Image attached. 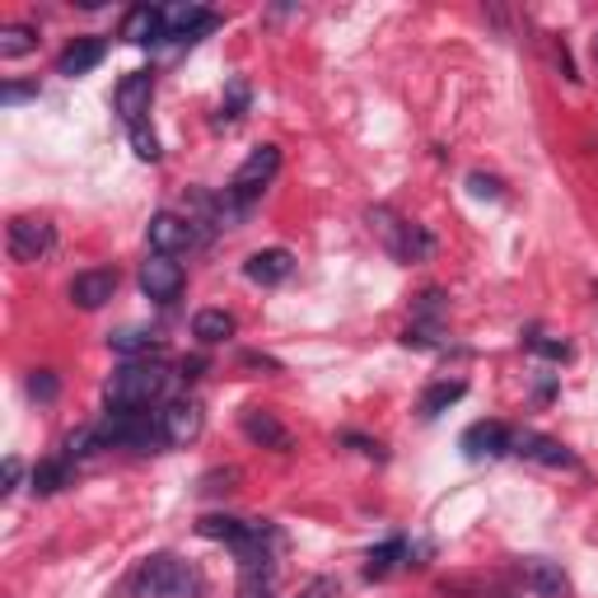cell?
<instances>
[{"instance_id": "cell-1", "label": "cell", "mask_w": 598, "mask_h": 598, "mask_svg": "<svg viewBox=\"0 0 598 598\" xmlns=\"http://www.w3.org/2000/svg\"><path fill=\"white\" fill-rule=\"evenodd\" d=\"M173 384V374L154 361H127L122 370H113V378L104 384L108 407H154L164 403V393Z\"/></svg>"}, {"instance_id": "cell-2", "label": "cell", "mask_w": 598, "mask_h": 598, "mask_svg": "<svg viewBox=\"0 0 598 598\" xmlns=\"http://www.w3.org/2000/svg\"><path fill=\"white\" fill-rule=\"evenodd\" d=\"M141 594L146 598H202L206 594V575L192 562H178V556L159 552L141 566Z\"/></svg>"}, {"instance_id": "cell-3", "label": "cell", "mask_w": 598, "mask_h": 598, "mask_svg": "<svg viewBox=\"0 0 598 598\" xmlns=\"http://www.w3.org/2000/svg\"><path fill=\"white\" fill-rule=\"evenodd\" d=\"M276 169H281V150H276V146H257V150L244 159V164H238V173L229 178V188H225V192L234 196V202L253 206L257 196H263V188L276 178Z\"/></svg>"}, {"instance_id": "cell-4", "label": "cell", "mask_w": 598, "mask_h": 598, "mask_svg": "<svg viewBox=\"0 0 598 598\" xmlns=\"http://www.w3.org/2000/svg\"><path fill=\"white\" fill-rule=\"evenodd\" d=\"M52 248H56L52 221H38V215H14L10 221V257L14 263H43Z\"/></svg>"}, {"instance_id": "cell-5", "label": "cell", "mask_w": 598, "mask_h": 598, "mask_svg": "<svg viewBox=\"0 0 598 598\" xmlns=\"http://www.w3.org/2000/svg\"><path fill=\"white\" fill-rule=\"evenodd\" d=\"M183 286H188V271H183V263H173V257L150 253L141 263V290L154 305H173V299L183 295Z\"/></svg>"}, {"instance_id": "cell-6", "label": "cell", "mask_w": 598, "mask_h": 598, "mask_svg": "<svg viewBox=\"0 0 598 598\" xmlns=\"http://www.w3.org/2000/svg\"><path fill=\"white\" fill-rule=\"evenodd\" d=\"M202 403H192V397H173V403L159 407V426H164V440L169 449H188L196 435H202Z\"/></svg>"}, {"instance_id": "cell-7", "label": "cell", "mask_w": 598, "mask_h": 598, "mask_svg": "<svg viewBox=\"0 0 598 598\" xmlns=\"http://www.w3.org/2000/svg\"><path fill=\"white\" fill-rule=\"evenodd\" d=\"M514 575H520V585L533 598H570V580L562 575V566L547 562V556H524V562L514 566Z\"/></svg>"}, {"instance_id": "cell-8", "label": "cell", "mask_w": 598, "mask_h": 598, "mask_svg": "<svg viewBox=\"0 0 598 598\" xmlns=\"http://www.w3.org/2000/svg\"><path fill=\"white\" fill-rule=\"evenodd\" d=\"M514 449V430L501 421H477L463 430V453L472 463H491V458H505Z\"/></svg>"}, {"instance_id": "cell-9", "label": "cell", "mask_w": 598, "mask_h": 598, "mask_svg": "<svg viewBox=\"0 0 598 598\" xmlns=\"http://www.w3.org/2000/svg\"><path fill=\"white\" fill-rule=\"evenodd\" d=\"M150 98H154V75L150 71H131L122 85H117V94H113L117 117H122L127 127H141L146 113H150Z\"/></svg>"}, {"instance_id": "cell-10", "label": "cell", "mask_w": 598, "mask_h": 598, "mask_svg": "<svg viewBox=\"0 0 598 598\" xmlns=\"http://www.w3.org/2000/svg\"><path fill=\"white\" fill-rule=\"evenodd\" d=\"M221 24L215 10H202V6H169L164 10V43H196L202 33H211Z\"/></svg>"}, {"instance_id": "cell-11", "label": "cell", "mask_w": 598, "mask_h": 598, "mask_svg": "<svg viewBox=\"0 0 598 598\" xmlns=\"http://www.w3.org/2000/svg\"><path fill=\"white\" fill-rule=\"evenodd\" d=\"M150 248L154 253H164V257H178V253H188L196 244V229L183 221V215H173V211H159L150 215Z\"/></svg>"}, {"instance_id": "cell-12", "label": "cell", "mask_w": 598, "mask_h": 598, "mask_svg": "<svg viewBox=\"0 0 598 598\" xmlns=\"http://www.w3.org/2000/svg\"><path fill=\"white\" fill-rule=\"evenodd\" d=\"M510 453L528 458V463H543V468H575V453H570L562 440H552V435H537V430H514V449H510Z\"/></svg>"}, {"instance_id": "cell-13", "label": "cell", "mask_w": 598, "mask_h": 598, "mask_svg": "<svg viewBox=\"0 0 598 598\" xmlns=\"http://www.w3.org/2000/svg\"><path fill=\"white\" fill-rule=\"evenodd\" d=\"M113 295H117V271L113 267H89L71 281V299L79 309H104Z\"/></svg>"}, {"instance_id": "cell-14", "label": "cell", "mask_w": 598, "mask_h": 598, "mask_svg": "<svg viewBox=\"0 0 598 598\" xmlns=\"http://www.w3.org/2000/svg\"><path fill=\"white\" fill-rule=\"evenodd\" d=\"M276 580H281L276 556H244L238 562V598H271Z\"/></svg>"}, {"instance_id": "cell-15", "label": "cell", "mask_w": 598, "mask_h": 598, "mask_svg": "<svg viewBox=\"0 0 598 598\" xmlns=\"http://www.w3.org/2000/svg\"><path fill=\"white\" fill-rule=\"evenodd\" d=\"M104 56H108V43H104V38H75V43L62 52V56H56V75H66V79H75V75H89L98 62H104Z\"/></svg>"}, {"instance_id": "cell-16", "label": "cell", "mask_w": 598, "mask_h": 598, "mask_svg": "<svg viewBox=\"0 0 598 598\" xmlns=\"http://www.w3.org/2000/svg\"><path fill=\"white\" fill-rule=\"evenodd\" d=\"M290 271H295L290 248H263V253H253L248 263H244V276H248L253 286H281Z\"/></svg>"}, {"instance_id": "cell-17", "label": "cell", "mask_w": 598, "mask_h": 598, "mask_svg": "<svg viewBox=\"0 0 598 598\" xmlns=\"http://www.w3.org/2000/svg\"><path fill=\"white\" fill-rule=\"evenodd\" d=\"M122 38L136 47H150V43H164V10L154 6H131L122 19Z\"/></svg>"}, {"instance_id": "cell-18", "label": "cell", "mask_w": 598, "mask_h": 598, "mask_svg": "<svg viewBox=\"0 0 598 598\" xmlns=\"http://www.w3.org/2000/svg\"><path fill=\"white\" fill-rule=\"evenodd\" d=\"M397 566H416L407 537H388V543L370 547V556H365V580H384V575H393Z\"/></svg>"}, {"instance_id": "cell-19", "label": "cell", "mask_w": 598, "mask_h": 598, "mask_svg": "<svg viewBox=\"0 0 598 598\" xmlns=\"http://www.w3.org/2000/svg\"><path fill=\"white\" fill-rule=\"evenodd\" d=\"M244 435H248L253 445H267V449H281V453L290 449V430L276 421L271 412H263V407H248L244 412Z\"/></svg>"}, {"instance_id": "cell-20", "label": "cell", "mask_w": 598, "mask_h": 598, "mask_svg": "<svg viewBox=\"0 0 598 598\" xmlns=\"http://www.w3.org/2000/svg\"><path fill=\"white\" fill-rule=\"evenodd\" d=\"M108 346L117 355H127V361H146V355L164 351V337H154L146 328H117V332H108Z\"/></svg>"}, {"instance_id": "cell-21", "label": "cell", "mask_w": 598, "mask_h": 598, "mask_svg": "<svg viewBox=\"0 0 598 598\" xmlns=\"http://www.w3.org/2000/svg\"><path fill=\"white\" fill-rule=\"evenodd\" d=\"M192 337L202 346H221V342H229V337H234V318L225 309H202L192 318Z\"/></svg>"}, {"instance_id": "cell-22", "label": "cell", "mask_w": 598, "mask_h": 598, "mask_svg": "<svg viewBox=\"0 0 598 598\" xmlns=\"http://www.w3.org/2000/svg\"><path fill=\"white\" fill-rule=\"evenodd\" d=\"M463 393H468L463 378H440V384H430V388H426V397H421V416H426V421H435V416L449 412Z\"/></svg>"}, {"instance_id": "cell-23", "label": "cell", "mask_w": 598, "mask_h": 598, "mask_svg": "<svg viewBox=\"0 0 598 598\" xmlns=\"http://www.w3.org/2000/svg\"><path fill=\"white\" fill-rule=\"evenodd\" d=\"M66 482H71V458L66 453H56V458H47V463L33 468V495H56Z\"/></svg>"}, {"instance_id": "cell-24", "label": "cell", "mask_w": 598, "mask_h": 598, "mask_svg": "<svg viewBox=\"0 0 598 598\" xmlns=\"http://www.w3.org/2000/svg\"><path fill=\"white\" fill-rule=\"evenodd\" d=\"M33 47H38V29H29V24L0 29V62H19V56H29Z\"/></svg>"}, {"instance_id": "cell-25", "label": "cell", "mask_w": 598, "mask_h": 598, "mask_svg": "<svg viewBox=\"0 0 598 598\" xmlns=\"http://www.w3.org/2000/svg\"><path fill=\"white\" fill-rule=\"evenodd\" d=\"M430 253H435V238H430V229L426 225H416V221H407V229H403V253H397V263H430Z\"/></svg>"}, {"instance_id": "cell-26", "label": "cell", "mask_w": 598, "mask_h": 598, "mask_svg": "<svg viewBox=\"0 0 598 598\" xmlns=\"http://www.w3.org/2000/svg\"><path fill=\"white\" fill-rule=\"evenodd\" d=\"M524 346L533 351V355H543V361H570V342H562V337H552V332H543V328H528L524 332Z\"/></svg>"}, {"instance_id": "cell-27", "label": "cell", "mask_w": 598, "mask_h": 598, "mask_svg": "<svg viewBox=\"0 0 598 598\" xmlns=\"http://www.w3.org/2000/svg\"><path fill=\"white\" fill-rule=\"evenodd\" d=\"M403 346L412 351H453V342L445 337V328H426V323H412L403 332Z\"/></svg>"}, {"instance_id": "cell-28", "label": "cell", "mask_w": 598, "mask_h": 598, "mask_svg": "<svg viewBox=\"0 0 598 598\" xmlns=\"http://www.w3.org/2000/svg\"><path fill=\"white\" fill-rule=\"evenodd\" d=\"M248 79H229V94H225V104H221V117H215V127H234L238 117L248 113Z\"/></svg>"}, {"instance_id": "cell-29", "label": "cell", "mask_w": 598, "mask_h": 598, "mask_svg": "<svg viewBox=\"0 0 598 598\" xmlns=\"http://www.w3.org/2000/svg\"><path fill=\"white\" fill-rule=\"evenodd\" d=\"M416 323L445 328V290H421L416 295Z\"/></svg>"}, {"instance_id": "cell-30", "label": "cell", "mask_w": 598, "mask_h": 598, "mask_svg": "<svg viewBox=\"0 0 598 598\" xmlns=\"http://www.w3.org/2000/svg\"><path fill=\"white\" fill-rule=\"evenodd\" d=\"M56 393H62V378H56L52 370L29 374V397H38V403H56Z\"/></svg>"}, {"instance_id": "cell-31", "label": "cell", "mask_w": 598, "mask_h": 598, "mask_svg": "<svg viewBox=\"0 0 598 598\" xmlns=\"http://www.w3.org/2000/svg\"><path fill=\"white\" fill-rule=\"evenodd\" d=\"M127 131H131L136 154H141L146 164H154V159H159V136H154V127H150V122H141V127H127Z\"/></svg>"}, {"instance_id": "cell-32", "label": "cell", "mask_w": 598, "mask_h": 598, "mask_svg": "<svg viewBox=\"0 0 598 598\" xmlns=\"http://www.w3.org/2000/svg\"><path fill=\"white\" fill-rule=\"evenodd\" d=\"M342 445H351L355 453L378 458V463H384V445H378V440H370V435H355V430H346V435H342Z\"/></svg>"}, {"instance_id": "cell-33", "label": "cell", "mask_w": 598, "mask_h": 598, "mask_svg": "<svg viewBox=\"0 0 598 598\" xmlns=\"http://www.w3.org/2000/svg\"><path fill=\"white\" fill-rule=\"evenodd\" d=\"M299 598H342V585L328 580V575H318V580H309L305 589H299Z\"/></svg>"}, {"instance_id": "cell-34", "label": "cell", "mask_w": 598, "mask_h": 598, "mask_svg": "<svg viewBox=\"0 0 598 598\" xmlns=\"http://www.w3.org/2000/svg\"><path fill=\"white\" fill-rule=\"evenodd\" d=\"M468 188H472V196H491V202H495V196H505L501 178H487V173H472V178H468Z\"/></svg>"}, {"instance_id": "cell-35", "label": "cell", "mask_w": 598, "mask_h": 598, "mask_svg": "<svg viewBox=\"0 0 598 598\" xmlns=\"http://www.w3.org/2000/svg\"><path fill=\"white\" fill-rule=\"evenodd\" d=\"M24 98H38V85H6L0 89V104H24Z\"/></svg>"}, {"instance_id": "cell-36", "label": "cell", "mask_w": 598, "mask_h": 598, "mask_svg": "<svg viewBox=\"0 0 598 598\" xmlns=\"http://www.w3.org/2000/svg\"><path fill=\"white\" fill-rule=\"evenodd\" d=\"M19 477H24V463H19V458H6V495L19 487Z\"/></svg>"}, {"instance_id": "cell-37", "label": "cell", "mask_w": 598, "mask_h": 598, "mask_svg": "<svg viewBox=\"0 0 598 598\" xmlns=\"http://www.w3.org/2000/svg\"><path fill=\"white\" fill-rule=\"evenodd\" d=\"M202 370H206V361H202V355H192V361H183V374H178V378H202Z\"/></svg>"}, {"instance_id": "cell-38", "label": "cell", "mask_w": 598, "mask_h": 598, "mask_svg": "<svg viewBox=\"0 0 598 598\" xmlns=\"http://www.w3.org/2000/svg\"><path fill=\"white\" fill-rule=\"evenodd\" d=\"M594 62H598V33H594Z\"/></svg>"}]
</instances>
